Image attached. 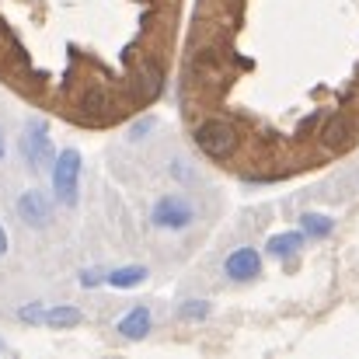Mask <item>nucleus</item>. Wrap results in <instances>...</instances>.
<instances>
[{"mask_svg": "<svg viewBox=\"0 0 359 359\" xmlns=\"http://www.w3.org/2000/svg\"><path fill=\"white\" fill-rule=\"evenodd\" d=\"M150 126H154V119H143V122H136V126H133V136H143V133H147Z\"/></svg>", "mask_w": 359, "mask_h": 359, "instance_id": "16", "label": "nucleus"}, {"mask_svg": "<svg viewBox=\"0 0 359 359\" xmlns=\"http://www.w3.org/2000/svg\"><path fill=\"white\" fill-rule=\"evenodd\" d=\"M143 279H147V269H143V265H122V269H116V272H109V276H105V283H109V286H116V290L140 286Z\"/></svg>", "mask_w": 359, "mask_h": 359, "instance_id": "10", "label": "nucleus"}, {"mask_svg": "<svg viewBox=\"0 0 359 359\" xmlns=\"http://www.w3.org/2000/svg\"><path fill=\"white\" fill-rule=\"evenodd\" d=\"M224 272L231 276V279H255L258 272H262V258H258V251L255 248H238V251H231L227 255V262H224Z\"/></svg>", "mask_w": 359, "mask_h": 359, "instance_id": "7", "label": "nucleus"}, {"mask_svg": "<svg viewBox=\"0 0 359 359\" xmlns=\"http://www.w3.org/2000/svg\"><path fill=\"white\" fill-rule=\"evenodd\" d=\"M300 227H304L307 238H328L335 224H332L325 213H304V217H300Z\"/></svg>", "mask_w": 359, "mask_h": 359, "instance_id": "12", "label": "nucleus"}, {"mask_svg": "<svg viewBox=\"0 0 359 359\" xmlns=\"http://www.w3.org/2000/svg\"><path fill=\"white\" fill-rule=\"evenodd\" d=\"M18 217H21L25 224H32V227H46V224L53 220V203L46 199V192L28 189V192L18 199Z\"/></svg>", "mask_w": 359, "mask_h": 359, "instance_id": "6", "label": "nucleus"}, {"mask_svg": "<svg viewBox=\"0 0 359 359\" xmlns=\"http://www.w3.org/2000/svg\"><path fill=\"white\" fill-rule=\"evenodd\" d=\"M21 150H25V157H28V164L32 168H49L53 161H56V154H53V140H49V129H46V122L35 119L28 126V133H25V140H21Z\"/></svg>", "mask_w": 359, "mask_h": 359, "instance_id": "4", "label": "nucleus"}, {"mask_svg": "<svg viewBox=\"0 0 359 359\" xmlns=\"http://www.w3.org/2000/svg\"><path fill=\"white\" fill-rule=\"evenodd\" d=\"M206 314H210V304H206V300H189V304L182 307V318H185V321H203Z\"/></svg>", "mask_w": 359, "mask_h": 359, "instance_id": "13", "label": "nucleus"}, {"mask_svg": "<svg viewBox=\"0 0 359 359\" xmlns=\"http://www.w3.org/2000/svg\"><path fill=\"white\" fill-rule=\"evenodd\" d=\"M4 150H7V143H4V133H0V157H4Z\"/></svg>", "mask_w": 359, "mask_h": 359, "instance_id": "18", "label": "nucleus"}, {"mask_svg": "<svg viewBox=\"0 0 359 359\" xmlns=\"http://www.w3.org/2000/svg\"><path fill=\"white\" fill-rule=\"evenodd\" d=\"M102 279H105L102 272H84V276H81V286H98Z\"/></svg>", "mask_w": 359, "mask_h": 359, "instance_id": "15", "label": "nucleus"}, {"mask_svg": "<svg viewBox=\"0 0 359 359\" xmlns=\"http://www.w3.org/2000/svg\"><path fill=\"white\" fill-rule=\"evenodd\" d=\"M84 321V314L77 311V307H53V311H42V325H49V328H74V325H81Z\"/></svg>", "mask_w": 359, "mask_h": 359, "instance_id": "11", "label": "nucleus"}, {"mask_svg": "<svg viewBox=\"0 0 359 359\" xmlns=\"http://www.w3.org/2000/svg\"><path fill=\"white\" fill-rule=\"evenodd\" d=\"M4 251H7V231L0 227V255H4Z\"/></svg>", "mask_w": 359, "mask_h": 359, "instance_id": "17", "label": "nucleus"}, {"mask_svg": "<svg viewBox=\"0 0 359 359\" xmlns=\"http://www.w3.org/2000/svg\"><path fill=\"white\" fill-rule=\"evenodd\" d=\"M192 140H196V147L206 154V157H213V161H227V157H234L241 147V136L238 129L231 126L227 119H206L196 126V133H192Z\"/></svg>", "mask_w": 359, "mask_h": 359, "instance_id": "1", "label": "nucleus"}, {"mask_svg": "<svg viewBox=\"0 0 359 359\" xmlns=\"http://www.w3.org/2000/svg\"><path fill=\"white\" fill-rule=\"evenodd\" d=\"M53 189L60 196L63 206H77V192H81V154L70 147L53 161Z\"/></svg>", "mask_w": 359, "mask_h": 359, "instance_id": "2", "label": "nucleus"}, {"mask_svg": "<svg viewBox=\"0 0 359 359\" xmlns=\"http://www.w3.org/2000/svg\"><path fill=\"white\" fill-rule=\"evenodd\" d=\"M0 353H4V342H0Z\"/></svg>", "mask_w": 359, "mask_h": 359, "instance_id": "19", "label": "nucleus"}, {"mask_svg": "<svg viewBox=\"0 0 359 359\" xmlns=\"http://www.w3.org/2000/svg\"><path fill=\"white\" fill-rule=\"evenodd\" d=\"M356 140V126L346 112H332L328 119H321V147L325 150H342Z\"/></svg>", "mask_w": 359, "mask_h": 359, "instance_id": "5", "label": "nucleus"}, {"mask_svg": "<svg viewBox=\"0 0 359 359\" xmlns=\"http://www.w3.org/2000/svg\"><path fill=\"white\" fill-rule=\"evenodd\" d=\"M18 318L35 325V321H42V311H39V307H21V311H18Z\"/></svg>", "mask_w": 359, "mask_h": 359, "instance_id": "14", "label": "nucleus"}, {"mask_svg": "<svg viewBox=\"0 0 359 359\" xmlns=\"http://www.w3.org/2000/svg\"><path fill=\"white\" fill-rule=\"evenodd\" d=\"M119 332L126 339H143V335L150 332V311H147V307H133L119 321Z\"/></svg>", "mask_w": 359, "mask_h": 359, "instance_id": "9", "label": "nucleus"}, {"mask_svg": "<svg viewBox=\"0 0 359 359\" xmlns=\"http://www.w3.org/2000/svg\"><path fill=\"white\" fill-rule=\"evenodd\" d=\"M150 220H154L161 231H185V227L196 220V206H192L185 196H161V199L154 203Z\"/></svg>", "mask_w": 359, "mask_h": 359, "instance_id": "3", "label": "nucleus"}, {"mask_svg": "<svg viewBox=\"0 0 359 359\" xmlns=\"http://www.w3.org/2000/svg\"><path fill=\"white\" fill-rule=\"evenodd\" d=\"M265 248H269V255H272V258H290V255H297V251L304 248V234H300V231H286V234H272Z\"/></svg>", "mask_w": 359, "mask_h": 359, "instance_id": "8", "label": "nucleus"}]
</instances>
